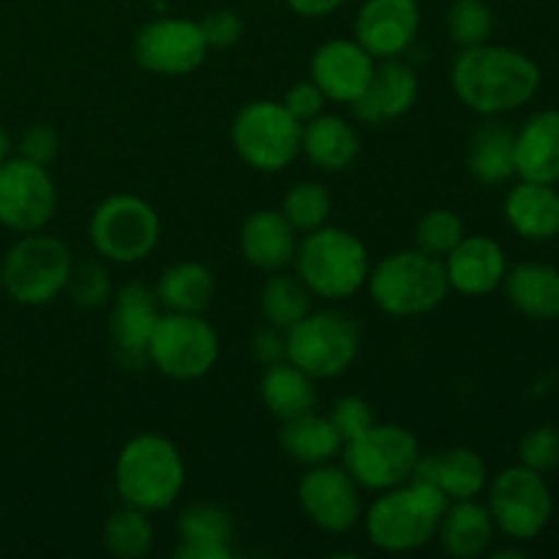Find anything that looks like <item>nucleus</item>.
<instances>
[{
    "label": "nucleus",
    "instance_id": "2f4dec72",
    "mask_svg": "<svg viewBox=\"0 0 559 559\" xmlns=\"http://www.w3.org/2000/svg\"><path fill=\"white\" fill-rule=\"evenodd\" d=\"M467 169L486 186L506 183L516 175V131L502 123H486L475 131L467 151Z\"/></svg>",
    "mask_w": 559,
    "mask_h": 559
},
{
    "label": "nucleus",
    "instance_id": "0eeeda50",
    "mask_svg": "<svg viewBox=\"0 0 559 559\" xmlns=\"http://www.w3.org/2000/svg\"><path fill=\"white\" fill-rule=\"evenodd\" d=\"M287 338V360L314 380H333L349 371L360 355V328L336 309L309 311L295 322Z\"/></svg>",
    "mask_w": 559,
    "mask_h": 559
},
{
    "label": "nucleus",
    "instance_id": "20e7f679",
    "mask_svg": "<svg viewBox=\"0 0 559 559\" xmlns=\"http://www.w3.org/2000/svg\"><path fill=\"white\" fill-rule=\"evenodd\" d=\"M186 489V462L169 437L136 435L115 462V491L123 506L158 513L178 502Z\"/></svg>",
    "mask_w": 559,
    "mask_h": 559
},
{
    "label": "nucleus",
    "instance_id": "c03bdc74",
    "mask_svg": "<svg viewBox=\"0 0 559 559\" xmlns=\"http://www.w3.org/2000/svg\"><path fill=\"white\" fill-rule=\"evenodd\" d=\"M251 355L257 358V364L267 366L278 364V360H287V338H284V331L267 325L265 331L254 333L251 338Z\"/></svg>",
    "mask_w": 559,
    "mask_h": 559
},
{
    "label": "nucleus",
    "instance_id": "de8ad7c7",
    "mask_svg": "<svg viewBox=\"0 0 559 559\" xmlns=\"http://www.w3.org/2000/svg\"><path fill=\"white\" fill-rule=\"evenodd\" d=\"M0 293H3V260H0Z\"/></svg>",
    "mask_w": 559,
    "mask_h": 559
},
{
    "label": "nucleus",
    "instance_id": "c85d7f7f",
    "mask_svg": "<svg viewBox=\"0 0 559 559\" xmlns=\"http://www.w3.org/2000/svg\"><path fill=\"white\" fill-rule=\"evenodd\" d=\"M278 445L295 464L317 467V464H328L342 456L344 440L328 415L311 409V413L298 415V418L282 420Z\"/></svg>",
    "mask_w": 559,
    "mask_h": 559
},
{
    "label": "nucleus",
    "instance_id": "9b49d317",
    "mask_svg": "<svg viewBox=\"0 0 559 559\" xmlns=\"http://www.w3.org/2000/svg\"><path fill=\"white\" fill-rule=\"evenodd\" d=\"M222 355L218 333L205 314L167 311L158 317L147 347V364L175 382H191L213 371Z\"/></svg>",
    "mask_w": 559,
    "mask_h": 559
},
{
    "label": "nucleus",
    "instance_id": "cd10ccee",
    "mask_svg": "<svg viewBox=\"0 0 559 559\" xmlns=\"http://www.w3.org/2000/svg\"><path fill=\"white\" fill-rule=\"evenodd\" d=\"M502 287L519 314L538 322L559 320V267L549 262H519L508 267Z\"/></svg>",
    "mask_w": 559,
    "mask_h": 559
},
{
    "label": "nucleus",
    "instance_id": "f257e3e1",
    "mask_svg": "<svg viewBox=\"0 0 559 559\" xmlns=\"http://www.w3.org/2000/svg\"><path fill=\"white\" fill-rule=\"evenodd\" d=\"M540 66L527 52L486 41L453 58L451 87L475 115L495 118L533 102L540 91Z\"/></svg>",
    "mask_w": 559,
    "mask_h": 559
},
{
    "label": "nucleus",
    "instance_id": "4468645a",
    "mask_svg": "<svg viewBox=\"0 0 559 559\" xmlns=\"http://www.w3.org/2000/svg\"><path fill=\"white\" fill-rule=\"evenodd\" d=\"M131 52L140 69L162 76H186L205 63L207 47L200 22L186 16H158L134 33Z\"/></svg>",
    "mask_w": 559,
    "mask_h": 559
},
{
    "label": "nucleus",
    "instance_id": "6ab92c4d",
    "mask_svg": "<svg viewBox=\"0 0 559 559\" xmlns=\"http://www.w3.org/2000/svg\"><path fill=\"white\" fill-rule=\"evenodd\" d=\"M451 293L464 298H484L502 287L508 257L489 235H464L462 243L442 260Z\"/></svg>",
    "mask_w": 559,
    "mask_h": 559
},
{
    "label": "nucleus",
    "instance_id": "4be33fe9",
    "mask_svg": "<svg viewBox=\"0 0 559 559\" xmlns=\"http://www.w3.org/2000/svg\"><path fill=\"white\" fill-rule=\"evenodd\" d=\"M300 235L276 207L254 211L240 227V254L262 273H278L293 265Z\"/></svg>",
    "mask_w": 559,
    "mask_h": 559
},
{
    "label": "nucleus",
    "instance_id": "7c9ffc66",
    "mask_svg": "<svg viewBox=\"0 0 559 559\" xmlns=\"http://www.w3.org/2000/svg\"><path fill=\"white\" fill-rule=\"evenodd\" d=\"M158 306L180 314H205L216 298V276L194 260L169 265L156 284Z\"/></svg>",
    "mask_w": 559,
    "mask_h": 559
},
{
    "label": "nucleus",
    "instance_id": "5701e85b",
    "mask_svg": "<svg viewBox=\"0 0 559 559\" xmlns=\"http://www.w3.org/2000/svg\"><path fill=\"white\" fill-rule=\"evenodd\" d=\"M178 559H229L233 557L235 519L218 502H194L183 508L175 524Z\"/></svg>",
    "mask_w": 559,
    "mask_h": 559
},
{
    "label": "nucleus",
    "instance_id": "2eb2a0df",
    "mask_svg": "<svg viewBox=\"0 0 559 559\" xmlns=\"http://www.w3.org/2000/svg\"><path fill=\"white\" fill-rule=\"evenodd\" d=\"M298 506L317 530L347 535L364 519V489L344 467L317 464L298 480Z\"/></svg>",
    "mask_w": 559,
    "mask_h": 559
},
{
    "label": "nucleus",
    "instance_id": "a18cd8bd",
    "mask_svg": "<svg viewBox=\"0 0 559 559\" xmlns=\"http://www.w3.org/2000/svg\"><path fill=\"white\" fill-rule=\"evenodd\" d=\"M284 3L304 20H322V16L336 14L347 0H284Z\"/></svg>",
    "mask_w": 559,
    "mask_h": 559
},
{
    "label": "nucleus",
    "instance_id": "423d86ee",
    "mask_svg": "<svg viewBox=\"0 0 559 559\" xmlns=\"http://www.w3.org/2000/svg\"><path fill=\"white\" fill-rule=\"evenodd\" d=\"M74 254L47 233H27L3 257V293L20 306H49L66 293Z\"/></svg>",
    "mask_w": 559,
    "mask_h": 559
},
{
    "label": "nucleus",
    "instance_id": "1a4fd4ad",
    "mask_svg": "<svg viewBox=\"0 0 559 559\" xmlns=\"http://www.w3.org/2000/svg\"><path fill=\"white\" fill-rule=\"evenodd\" d=\"M344 469L364 491H385L413 478L420 442L407 426L374 424L342 448Z\"/></svg>",
    "mask_w": 559,
    "mask_h": 559
},
{
    "label": "nucleus",
    "instance_id": "4c0bfd02",
    "mask_svg": "<svg viewBox=\"0 0 559 559\" xmlns=\"http://www.w3.org/2000/svg\"><path fill=\"white\" fill-rule=\"evenodd\" d=\"M66 293L71 295L80 309H102L112 300V282H109V271L98 260H85L74 262L71 267L69 284H66Z\"/></svg>",
    "mask_w": 559,
    "mask_h": 559
},
{
    "label": "nucleus",
    "instance_id": "f8f14e48",
    "mask_svg": "<svg viewBox=\"0 0 559 559\" xmlns=\"http://www.w3.org/2000/svg\"><path fill=\"white\" fill-rule=\"evenodd\" d=\"M489 511L497 530L511 540L527 544L535 540L555 516V495H551L546 475L516 464L506 467L489 484Z\"/></svg>",
    "mask_w": 559,
    "mask_h": 559
},
{
    "label": "nucleus",
    "instance_id": "49530a36",
    "mask_svg": "<svg viewBox=\"0 0 559 559\" xmlns=\"http://www.w3.org/2000/svg\"><path fill=\"white\" fill-rule=\"evenodd\" d=\"M9 156H11V136H9V131L0 126V164H3Z\"/></svg>",
    "mask_w": 559,
    "mask_h": 559
},
{
    "label": "nucleus",
    "instance_id": "c9c22d12",
    "mask_svg": "<svg viewBox=\"0 0 559 559\" xmlns=\"http://www.w3.org/2000/svg\"><path fill=\"white\" fill-rule=\"evenodd\" d=\"M445 27L456 47H478V44L491 41L495 14H491V5L486 0H451Z\"/></svg>",
    "mask_w": 559,
    "mask_h": 559
},
{
    "label": "nucleus",
    "instance_id": "a878e982",
    "mask_svg": "<svg viewBox=\"0 0 559 559\" xmlns=\"http://www.w3.org/2000/svg\"><path fill=\"white\" fill-rule=\"evenodd\" d=\"M516 175L533 183H559V109H540L516 134Z\"/></svg>",
    "mask_w": 559,
    "mask_h": 559
},
{
    "label": "nucleus",
    "instance_id": "f03ea898",
    "mask_svg": "<svg viewBox=\"0 0 559 559\" xmlns=\"http://www.w3.org/2000/svg\"><path fill=\"white\" fill-rule=\"evenodd\" d=\"M451 500L437 486L409 478L407 484L377 491L374 502L364 511L366 538L388 555L418 551L435 540L442 513Z\"/></svg>",
    "mask_w": 559,
    "mask_h": 559
},
{
    "label": "nucleus",
    "instance_id": "dca6fc26",
    "mask_svg": "<svg viewBox=\"0 0 559 559\" xmlns=\"http://www.w3.org/2000/svg\"><path fill=\"white\" fill-rule=\"evenodd\" d=\"M109 304V336L118 364L126 369H142L147 364L151 336L162 317L156 289L142 282H129L112 293Z\"/></svg>",
    "mask_w": 559,
    "mask_h": 559
},
{
    "label": "nucleus",
    "instance_id": "79ce46f5",
    "mask_svg": "<svg viewBox=\"0 0 559 559\" xmlns=\"http://www.w3.org/2000/svg\"><path fill=\"white\" fill-rule=\"evenodd\" d=\"M16 147H20L22 158H27V162L33 164H41V167H49L60 153V136L52 126L33 123L31 129H25V134L20 136V145Z\"/></svg>",
    "mask_w": 559,
    "mask_h": 559
},
{
    "label": "nucleus",
    "instance_id": "6e6552de",
    "mask_svg": "<svg viewBox=\"0 0 559 559\" xmlns=\"http://www.w3.org/2000/svg\"><path fill=\"white\" fill-rule=\"evenodd\" d=\"M300 131L304 126L284 109L282 102L257 98L238 109L229 140L240 162L257 173H282L300 156Z\"/></svg>",
    "mask_w": 559,
    "mask_h": 559
},
{
    "label": "nucleus",
    "instance_id": "e433bc0d",
    "mask_svg": "<svg viewBox=\"0 0 559 559\" xmlns=\"http://www.w3.org/2000/svg\"><path fill=\"white\" fill-rule=\"evenodd\" d=\"M464 235H467V229H464L462 216H456L448 207H435V211H426L415 227V249L437 257V260H445L462 243Z\"/></svg>",
    "mask_w": 559,
    "mask_h": 559
},
{
    "label": "nucleus",
    "instance_id": "473e14b6",
    "mask_svg": "<svg viewBox=\"0 0 559 559\" xmlns=\"http://www.w3.org/2000/svg\"><path fill=\"white\" fill-rule=\"evenodd\" d=\"M311 300H314V295L309 293V287L295 273L289 276V273L278 271L271 273L267 282L262 284L260 314L271 328L289 331L295 322H300L309 314Z\"/></svg>",
    "mask_w": 559,
    "mask_h": 559
},
{
    "label": "nucleus",
    "instance_id": "39448f33",
    "mask_svg": "<svg viewBox=\"0 0 559 559\" xmlns=\"http://www.w3.org/2000/svg\"><path fill=\"white\" fill-rule=\"evenodd\" d=\"M369 298L393 320H413L440 309L451 295L445 265L420 249L393 251L369 271Z\"/></svg>",
    "mask_w": 559,
    "mask_h": 559
},
{
    "label": "nucleus",
    "instance_id": "37998d69",
    "mask_svg": "<svg viewBox=\"0 0 559 559\" xmlns=\"http://www.w3.org/2000/svg\"><path fill=\"white\" fill-rule=\"evenodd\" d=\"M282 104H284V109H287V112L293 115L300 126H304V123H309V120H314L317 115L325 112L328 98H325V93L314 85V82L304 80V82H295V85L284 93Z\"/></svg>",
    "mask_w": 559,
    "mask_h": 559
},
{
    "label": "nucleus",
    "instance_id": "ddd939ff",
    "mask_svg": "<svg viewBox=\"0 0 559 559\" xmlns=\"http://www.w3.org/2000/svg\"><path fill=\"white\" fill-rule=\"evenodd\" d=\"M58 211V189L47 167L22 156L0 164V224L16 235L41 233Z\"/></svg>",
    "mask_w": 559,
    "mask_h": 559
},
{
    "label": "nucleus",
    "instance_id": "bb28decb",
    "mask_svg": "<svg viewBox=\"0 0 559 559\" xmlns=\"http://www.w3.org/2000/svg\"><path fill=\"white\" fill-rule=\"evenodd\" d=\"M300 153L320 173H344L360 156V136L342 115H317L300 131Z\"/></svg>",
    "mask_w": 559,
    "mask_h": 559
},
{
    "label": "nucleus",
    "instance_id": "72a5a7b5",
    "mask_svg": "<svg viewBox=\"0 0 559 559\" xmlns=\"http://www.w3.org/2000/svg\"><path fill=\"white\" fill-rule=\"evenodd\" d=\"M156 527L151 522V513L140 511L134 506H120L104 522L102 544L107 555L118 559H142L151 555Z\"/></svg>",
    "mask_w": 559,
    "mask_h": 559
},
{
    "label": "nucleus",
    "instance_id": "b1692460",
    "mask_svg": "<svg viewBox=\"0 0 559 559\" xmlns=\"http://www.w3.org/2000/svg\"><path fill=\"white\" fill-rule=\"evenodd\" d=\"M495 535L497 524L489 506L478 500H462L448 506L435 538L451 559H478L491 549Z\"/></svg>",
    "mask_w": 559,
    "mask_h": 559
},
{
    "label": "nucleus",
    "instance_id": "c756f323",
    "mask_svg": "<svg viewBox=\"0 0 559 559\" xmlns=\"http://www.w3.org/2000/svg\"><path fill=\"white\" fill-rule=\"evenodd\" d=\"M260 396L267 413L278 420H289L311 413V409H317V402H320L314 377L300 371L289 360H278V364L267 366L260 382Z\"/></svg>",
    "mask_w": 559,
    "mask_h": 559
},
{
    "label": "nucleus",
    "instance_id": "f704fd0d",
    "mask_svg": "<svg viewBox=\"0 0 559 559\" xmlns=\"http://www.w3.org/2000/svg\"><path fill=\"white\" fill-rule=\"evenodd\" d=\"M282 213L284 218L293 224L298 235L314 233V229L325 227V224L331 222V191L322 183H317V180H300V183H295L293 189L287 191V197H284Z\"/></svg>",
    "mask_w": 559,
    "mask_h": 559
},
{
    "label": "nucleus",
    "instance_id": "a211bd4d",
    "mask_svg": "<svg viewBox=\"0 0 559 559\" xmlns=\"http://www.w3.org/2000/svg\"><path fill=\"white\" fill-rule=\"evenodd\" d=\"M420 31L418 0H364L355 14V41L377 60L399 58Z\"/></svg>",
    "mask_w": 559,
    "mask_h": 559
},
{
    "label": "nucleus",
    "instance_id": "58836bf2",
    "mask_svg": "<svg viewBox=\"0 0 559 559\" xmlns=\"http://www.w3.org/2000/svg\"><path fill=\"white\" fill-rule=\"evenodd\" d=\"M519 464L540 475H551L559 467V429L551 424L535 426L519 442Z\"/></svg>",
    "mask_w": 559,
    "mask_h": 559
},
{
    "label": "nucleus",
    "instance_id": "ea45409f",
    "mask_svg": "<svg viewBox=\"0 0 559 559\" xmlns=\"http://www.w3.org/2000/svg\"><path fill=\"white\" fill-rule=\"evenodd\" d=\"M328 418L333 420V426H336L344 442L355 440V437H360L366 429H371V426L377 424L374 409H371V404L360 396L336 399V404H333Z\"/></svg>",
    "mask_w": 559,
    "mask_h": 559
},
{
    "label": "nucleus",
    "instance_id": "7ed1b4c3",
    "mask_svg": "<svg viewBox=\"0 0 559 559\" xmlns=\"http://www.w3.org/2000/svg\"><path fill=\"white\" fill-rule=\"evenodd\" d=\"M295 276L309 287L314 298L342 304L369 282V249L355 233L344 227H325L300 235L295 251Z\"/></svg>",
    "mask_w": 559,
    "mask_h": 559
},
{
    "label": "nucleus",
    "instance_id": "412c9836",
    "mask_svg": "<svg viewBox=\"0 0 559 559\" xmlns=\"http://www.w3.org/2000/svg\"><path fill=\"white\" fill-rule=\"evenodd\" d=\"M413 478L437 486L451 502L478 500L489 486V467H486L480 453L459 445L440 453H429V456L420 453Z\"/></svg>",
    "mask_w": 559,
    "mask_h": 559
},
{
    "label": "nucleus",
    "instance_id": "a19ab883",
    "mask_svg": "<svg viewBox=\"0 0 559 559\" xmlns=\"http://www.w3.org/2000/svg\"><path fill=\"white\" fill-rule=\"evenodd\" d=\"M205 41L211 49H229L243 38V20L233 9H216L200 22Z\"/></svg>",
    "mask_w": 559,
    "mask_h": 559
},
{
    "label": "nucleus",
    "instance_id": "393cba45",
    "mask_svg": "<svg viewBox=\"0 0 559 559\" xmlns=\"http://www.w3.org/2000/svg\"><path fill=\"white\" fill-rule=\"evenodd\" d=\"M506 222L513 233L533 243L559 238V191L557 186L522 180L506 197Z\"/></svg>",
    "mask_w": 559,
    "mask_h": 559
},
{
    "label": "nucleus",
    "instance_id": "9d476101",
    "mask_svg": "<svg viewBox=\"0 0 559 559\" xmlns=\"http://www.w3.org/2000/svg\"><path fill=\"white\" fill-rule=\"evenodd\" d=\"M162 238L156 207L136 194H112L93 211L91 243L96 254L118 265L147 260Z\"/></svg>",
    "mask_w": 559,
    "mask_h": 559
},
{
    "label": "nucleus",
    "instance_id": "f3484780",
    "mask_svg": "<svg viewBox=\"0 0 559 559\" xmlns=\"http://www.w3.org/2000/svg\"><path fill=\"white\" fill-rule=\"evenodd\" d=\"M377 58L366 52L355 38H331L314 49L309 80L325 93L328 102L353 107L374 76Z\"/></svg>",
    "mask_w": 559,
    "mask_h": 559
},
{
    "label": "nucleus",
    "instance_id": "aec40b11",
    "mask_svg": "<svg viewBox=\"0 0 559 559\" xmlns=\"http://www.w3.org/2000/svg\"><path fill=\"white\" fill-rule=\"evenodd\" d=\"M420 96L418 71L399 58L377 60L374 76L364 96L353 104L358 120L371 126L391 123L404 118Z\"/></svg>",
    "mask_w": 559,
    "mask_h": 559
}]
</instances>
